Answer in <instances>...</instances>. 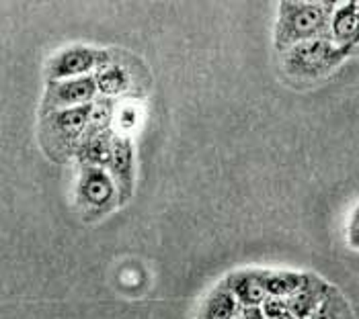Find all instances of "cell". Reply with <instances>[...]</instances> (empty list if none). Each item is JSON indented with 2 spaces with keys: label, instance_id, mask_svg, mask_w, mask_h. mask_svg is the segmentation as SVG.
<instances>
[{
  "label": "cell",
  "instance_id": "obj_1",
  "mask_svg": "<svg viewBox=\"0 0 359 319\" xmlns=\"http://www.w3.org/2000/svg\"><path fill=\"white\" fill-rule=\"evenodd\" d=\"M337 2L283 0L279 2L276 23V48L285 52L302 41L327 37Z\"/></svg>",
  "mask_w": 359,
  "mask_h": 319
},
{
  "label": "cell",
  "instance_id": "obj_2",
  "mask_svg": "<svg viewBox=\"0 0 359 319\" xmlns=\"http://www.w3.org/2000/svg\"><path fill=\"white\" fill-rule=\"evenodd\" d=\"M93 108L95 103L43 113L41 143L52 158L68 160L70 156H76L79 146L90 127Z\"/></svg>",
  "mask_w": 359,
  "mask_h": 319
},
{
  "label": "cell",
  "instance_id": "obj_3",
  "mask_svg": "<svg viewBox=\"0 0 359 319\" xmlns=\"http://www.w3.org/2000/svg\"><path fill=\"white\" fill-rule=\"evenodd\" d=\"M283 53V70L296 80H318L334 70L353 50H347L332 41L331 35L302 41Z\"/></svg>",
  "mask_w": 359,
  "mask_h": 319
},
{
  "label": "cell",
  "instance_id": "obj_4",
  "mask_svg": "<svg viewBox=\"0 0 359 319\" xmlns=\"http://www.w3.org/2000/svg\"><path fill=\"white\" fill-rule=\"evenodd\" d=\"M76 203L86 219L101 217L109 213L115 207V203L119 205L117 185L107 168L81 166L79 185H76Z\"/></svg>",
  "mask_w": 359,
  "mask_h": 319
},
{
  "label": "cell",
  "instance_id": "obj_5",
  "mask_svg": "<svg viewBox=\"0 0 359 319\" xmlns=\"http://www.w3.org/2000/svg\"><path fill=\"white\" fill-rule=\"evenodd\" d=\"M97 92H99V88H97L95 74L81 76V78L48 82V90L43 97V113L90 105L93 99L97 97Z\"/></svg>",
  "mask_w": 359,
  "mask_h": 319
},
{
  "label": "cell",
  "instance_id": "obj_6",
  "mask_svg": "<svg viewBox=\"0 0 359 319\" xmlns=\"http://www.w3.org/2000/svg\"><path fill=\"white\" fill-rule=\"evenodd\" d=\"M109 57H105L103 52H97L86 45H72L64 52L55 53L48 62V80H70L88 76L95 68L103 66Z\"/></svg>",
  "mask_w": 359,
  "mask_h": 319
},
{
  "label": "cell",
  "instance_id": "obj_7",
  "mask_svg": "<svg viewBox=\"0 0 359 319\" xmlns=\"http://www.w3.org/2000/svg\"><path fill=\"white\" fill-rule=\"evenodd\" d=\"M331 291L332 285L323 281L320 276H316L312 272H302L300 287L292 297H287L283 301V305L296 319H308L318 309V305L327 299V295Z\"/></svg>",
  "mask_w": 359,
  "mask_h": 319
},
{
  "label": "cell",
  "instance_id": "obj_8",
  "mask_svg": "<svg viewBox=\"0 0 359 319\" xmlns=\"http://www.w3.org/2000/svg\"><path fill=\"white\" fill-rule=\"evenodd\" d=\"M109 172L117 185L119 192V205H126L134 190V146L130 137L117 135L113 143V154L109 160Z\"/></svg>",
  "mask_w": 359,
  "mask_h": 319
},
{
  "label": "cell",
  "instance_id": "obj_9",
  "mask_svg": "<svg viewBox=\"0 0 359 319\" xmlns=\"http://www.w3.org/2000/svg\"><path fill=\"white\" fill-rule=\"evenodd\" d=\"M329 35L334 43L355 50L359 45V0L337 2L331 17Z\"/></svg>",
  "mask_w": 359,
  "mask_h": 319
},
{
  "label": "cell",
  "instance_id": "obj_10",
  "mask_svg": "<svg viewBox=\"0 0 359 319\" xmlns=\"http://www.w3.org/2000/svg\"><path fill=\"white\" fill-rule=\"evenodd\" d=\"M224 283L230 287V291L236 295V299L243 305L263 307L269 301L267 289H265V281H263V270H259V268L236 270Z\"/></svg>",
  "mask_w": 359,
  "mask_h": 319
},
{
  "label": "cell",
  "instance_id": "obj_11",
  "mask_svg": "<svg viewBox=\"0 0 359 319\" xmlns=\"http://www.w3.org/2000/svg\"><path fill=\"white\" fill-rule=\"evenodd\" d=\"M113 143H115V135L111 129H95L88 127V132L83 137L76 158L81 160L83 166H109L111 154H113Z\"/></svg>",
  "mask_w": 359,
  "mask_h": 319
},
{
  "label": "cell",
  "instance_id": "obj_12",
  "mask_svg": "<svg viewBox=\"0 0 359 319\" xmlns=\"http://www.w3.org/2000/svg\"><path fill=\"white\" fill-rule=\"evenodd\" d=\"M241 307L243 303L236 299V295L230 291L226 283H222L205 297V301L199 307L197 319H234Z\"/></svg>",
  "mask_w": 359,
  "mask_h": 319
},
{
  "label": "cell",
  "instance_id": "obj_13",
  "mask_svg": "<svg viewBox=\"0 0 359 319\" xmlns=\"http://www.w3.org/2000/svg\"><path fill=\"white\" fill-rule=\"evenodd\" d=\"M263 281L269 299L285 301L302 283V272L294 270H263Z\"/></svg>",
  "mask_w": 359,
  "mask_h": 319
},
{
  "label": "cell",
  "instance_id": "obj_14",
  "mask_svg": "<svg viewBox=\"0 0 359 319\" xmlns=\"http://www.w3.org/2000/svg\"><path fill=\"white\" fill-rule=\"evenodd\" d=\"M95 80H97L99 92L105 94V97H117V94L126 92L128 86H130V76H128L126 68L119 66V64H113L109 59L103 66L97 68Z\"/></svg>",
  "mask_w": 359,
  "mask_h": 319
},
{
  "label": "cell",
  "instance_id": "obj_15",
  "mask_svg": "<svg viewBox=\"0 0 359 319\" xmlns=\"http://www.w3.org/2000/svg\"><path fill=\"white\" fill-rule=\"evenodd\" d=\"M308 319H353V313L349 309L347 299L332 287L327 299L318 305V309Z\"/></svg>",
  "mask_w": 359,
  "mask_h": 319
},
{
  "label": "cell",
  "instance_id": "obj_16",
  "mask_svg": "<svg viewBox=\"0 0 359 319\" xmlns=\"http://www.w3.org/2000/svg\"><path fill=\"white\" fill-rule=\"evenodd\" d=\"M347 243L359 252V201L355 203L353 211L349 215V223H347Z\"/></svg>",
  "mask_w": 359,
  "mask_h": 319
}]
</instances>
